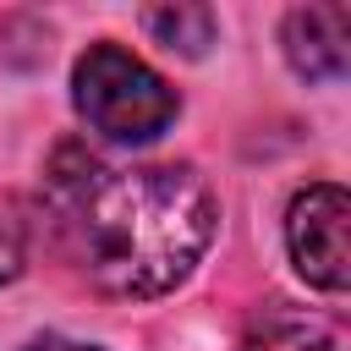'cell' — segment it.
I'll use <instances>...</instances> for the list:
<instances>
[{"label": "cell", "instance_id": "cell-1", "mask_svg": "<svg viewBox=\"0 0 351 351\" xmlns=\"http://www.w3.org/2000/svg\"><path fill=\"white\" fill-rule=\"evenodd\" d=\"M214 192L186 165L82 170L66 197V236L82 274L110 296H159L192 274L214 236Z\"/></svg>", "mask_w": 351, "mask_h": 351}, {"label": "cell", "instance_id": "cell-2", "mask_svg": "<svg viewBox=\"0 0 351 351\" xmlns=\"http://www.w3.org/2000/svg\"><path fill=\"white\" fill-rule=\"evenodd\" d=\"M71 88L82 121L110 143H154L176 121V88L121 44H93L77 60Z\"/></svg>", "mask_w": 351, "mask_h": 351}, {"label": "cell", "instance_id": "cell-3", "mask_svg": "<svg viewBox=\"0 0 351 351\" xmlns=\"http://www.w3.org/2000/svg\"><path fill=\"white\" fill-rule=\"evenodd\" d=\"M346 219H351V203H346V192L335 181H318V186H307V192L291 197V214H285L291 263L318 291H346V280H351Z\"/></svg>", "mask_w": 351, "mask_h": 351}, {"label": "cell", "instance_id": "cell-4", "mask_svg": "<svg viewBox=\"0 0 351 351\" xmlns=\"http://www.w3.org/2000/svg\"><path fill=\"white\" fill-rule=\"evenodd\" d=\"M285 60L307 77V82H335L351 66V11L335 0L318 5H296L285 16Z\"/></svg>", "mask_w": 351, "mask_h": 351}, {"label": "cell", "instance_id": "cell-5", "mask_svg": "<svg viewBox=\"0 0 351 351\" xmlns=\"http://www.w3.org/2000/svg\"><path fill=\"white\" fill-rule=\"evenodd\" d=\"M143 22L159 44H170L181 55H203L214 44V11L208 5H154Z\"/></svg>", "mask_w": 351, "mask_h": 351}, {"label": "cell", "instance_id": "cell-6", "mask_svg": "<svg viewBox=\"0 0 351 351\" xmlns=\"http://www.w3.org/2000/svg\"><path fill=\"white\" fill-rule=\"evenodd\" d=\"M241 351H335V340H329L324 324H307V318H285V313H274V318H263V324L247 335Z\"/></svg>", "mask_w": 351, "mask_h": 351}, {"label": "cell", "instance_id": "cell-7", "mask_svg": "<svg viewBox=\"0 0 351 351\" xmlns=\"http://www.w3.org/2000/svg\"><path fill=\"white\" fill-rule=\"evenodd\" d=\"M22 274V230L11 219H0V285Z\"/></svg>", "mask_w": 351, "mask_h": 351}, {"label": "cell", "instance_id": "cell-8", "mask_svg": "<svg viewBox=\"0 0 351 351\" xmlns=\"http://www.w3.org/2000/svg\"><path fill=\"white\" fill-rule=\"evenodd\" d=\"M27 351H93V346H71V340H38V346H27Z\"/></svg>", "mask_w": 351, "mask_h": 351}]
</instances>
